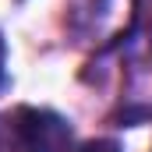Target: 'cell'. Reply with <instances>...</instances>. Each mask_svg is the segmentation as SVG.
I'll list each match as a JSON object with an SVG mask.
<instances>
[{
  "mask_svg": "<svg viewBox=\"0 0 152 152\" xmlns=\"http://www.w3.org/2000/svg\"><path fill=\"white\" fill-rule=\"evenodd\" d=\"M71 124L53 110L21 106L11 117V152H67Z\"/></svg>",
  "mask_w": 152,
  "mask_h": 152,
  "instance_id": "1",
  "label": "cell"
},
{
  "mask_svg": "<svg viewBox=\"0 0 152 152\" xmlns=\"http://www.w3.org/2000/svg\"><path fill=\"white\" fill-rule=\"evenodd\" d=\"M75 152H120V145L110 142V138H99V142H85V145H78Z\"/></svg>",
  "mask_w": 152,
  "mask_h": 152,
  "instance_id": "2",
  "label": "cell"
},
{
  "mask_svg": "<svg viewBox=\"0 0 152 152\" xmlns=\"http://www.w3.org/2000/svg\"><path fill=\"white\" fill-rule=\"evenodd\" d=\"M4 64H7V46H4V36H0V81H4Z\"/></svg>",
  "mask_w": 152,
  "mask_h": 152,
  "instance_id": "3",
  "label": "cell"
}]
</instances>
